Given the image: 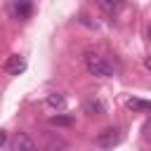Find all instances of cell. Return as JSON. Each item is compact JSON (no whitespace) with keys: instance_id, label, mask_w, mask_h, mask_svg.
Instances as JSON below:
<instances>
[{"instance_id":"cell-3","label":"cell","mask_w":151,"mask_h":151,"mask_svg":"<svg viewBox=\"0 0 151 151\" xmlns=\"http://www.w3.org/2000/svg\"><path fill=\"white\" fill-rule=\"evenodd\" d=\"M9 149H12V151H38L35 142H33L26 132H17V134L9 139Z\"/></svg>"},{"instance_id":"cell-8","label":"cell","mask_w":151,"mask_h":151,"mask_svg":"<svg viewBox=\"0 0 151 151\" xmlns=\"http://www.w3.org/2000/svg\"><path fill=\"white\" fill-rule=\"evenodd\" d=\"M47 106L50 109H57V111H61V109H66V99L61 97V94H57V92H52V94H47Z\"/></svg>"},{"instance_id":"cell-5","label":"cell","mask_w":151,"mask_h":151,"mask_svg":"<svg viewBox=\"0 0 151 151\" xmlns=\"http://www.w3.org/2000/svg\"><path fill=\"white\" fill-rule=\"evenodd\" d=\"M5 71H7V73H12V76L24 73V71H26V59H24V57H19V54H12V57L5 61Z\"/></svg>"},{"instance_id":"cell-11","label":"cell","mask_w":151,"mask_h":151,"mask_svg":"<svg viewBox=\"0 0 151 151\" xmlns=\"http://www.w3.org/2000/svg\"><path fill=\"white\" fill-rule=\"evenodd\" d=\"M5 144H7V132H5V130H0V149H2Z\"/></svg>"},{"instance_id":"cell-9","label":"cell","mask_w":151,"mask_h":151,"mask_svg":"<svg viewBox=\"0 0 151 151\" xmlns=\"http://www.w3.org/2000/svg\"><path fill=\"white\" fill-rule=\"evenodd\" d=\"M125 106L132 111H151V101H144V99H127Z\"/></svg>"},{"instance_id":"cell-4","label":"cell","mask_w":151,"mask_h":151,"mask_svg":"<svg viewBox=\"0 0 151 151\" xmlns=\"http://www.w3.org/2000/svg\"><path fill=\"white\" fill-rule=\"evenodd\" d=\"M12 12L17 19H28L33 12V0H12Z\"/></svg>"},{"instance_id":"cell-1","label":"cell","mask_w":151,"mask_h":151,"mask_svg":"<svg viewBox=\"0 0 151 151\" xmlns=\"http://www.w3.org/2000/svg\"><path fill=\"white\" fill-rule=\"evenodd\" d=\"M85 68L90 76H97V78H113V66L99 57V54H87L85 57Z\"/></svg>"},{"instance_id":"cell-6","label":"cell","mask_w":151,"mask_h":151,"mask_svg":"<svg viewBox=\"0 0 151 151\" xmlns=\"http://www.w3.org/2000/svg\"><path fill=\"white\" fill-rule=\"evenodd\" d=\"M85 111L87 113H106V104L99 99V97H90L85 101Z\"/></svg>"},{"instance_id":"cell-7","label":"cell","mask_w":151,"mask_h":151,"mask_svg":"<svg viewBox=\"0 0 151 151\" xmlns=\"http://www.w3.org/2000/svg\"><path fill=\"white\" fill-rule=\"evenodd\" d=\"M97 5L106 12V14H118L123 9V0H97Z\"/></svg>"},{"instance_id":"cell-10","label":"cell","mask_w":151,"mask_h":151,"mask_svg":"<svg viewBox=\"0 0 151 151\" xmlns=\"http://www.w3.org/2000/svg\"><path fill=\"white\" fill-rule=\"evenodd\" d=\"M50 123H52V125H73L76 118H73V116H59V113H57V116L50 118Z\"/></svg>"},{"instance_id":"cell-2","label":"cell","mask_w":151,"mask_h":151,"mask_svg":"<svg viewBox=\"0 0 151 151\" xmlns=\"http://www.w3.org/2000/svg\"><path fill=\"white\" fill-rule=\"evenodd\" d=\"M120 139H123V134H120L118 127H106V130H101V132L97 134L94 144H97L99 149H113L116 144H120Z\"/></svg>"},{"instance_id":"cell-12","label":"cell","mask_w":151,"mask_h":151,"mask_svg":"<svg viewBox=\"0 0 151 151\" xmlns=\"http://www.w3.org/2000/svg\"><path fill=\"white\" fill-rule=\"evenodd\" d=\"M144 64H146V68H151V57H149V59H146Z\"/></svg>"}]
</instances>
